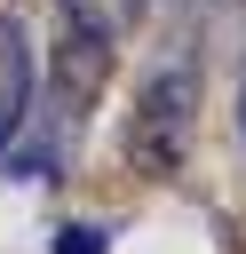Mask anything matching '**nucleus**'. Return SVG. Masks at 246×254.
Returning a JSON list of instances; mask_svg holds the SVG:
<instances>
[{
    "label": "nucleus",
    "instance_id": "1",
    "mask_svg": "<svg viewBox=\"0 0 246 254\" xmlns=\"http://www.w3.org/2000/svg\"><path fill=\"white\" fill-rule=\"evenodd\" d=\"M190 127H198V64H190V56H159V64L135 79L119 151H127L135 175H175L183 151H190Z\"/></svg>",
    "mask_w": 246,
    "mask_h": 254
},
{
    "label": "nucleus",
    "instance_id": "2",
    "mask_svg": "<svg viewBox=\"0 0 246 254\" xmlns=\"http://www.w3.org/2000/svg\"><path fill=\"white\" fill-rule=\"evenodd\" d=\"M111 64H119V40H111L103 8L95 0H63V32H56V103H63V119H79L111 87Z\"/></svg>",
    "mask_w": 246,
    "mask_h": 254
},
{
    "label": "nucleus",
    "instance_id": "3",
    "mask_svg": "<svg viewBox=\"0 0 246 254\" xmlns=\"http://www.w3.org/2000/svg\"><path fill=\"white\" fill-rule=\"evenodd\" d=\"M24 95H32V64H24V32L0 16V151L16 143V119H24Z\"/></svg>",
    "mask_w": 246,
    "mask_h": 254
},
{
    "label": "nucleus",
    "instance_id": "4",
    "mask_svg": "<svg viewBox=\"0 0 246 254\" xmlns=\"http://www.w3.org/2000/svg\"><path fill=\"white\" fill-rule=\"evenodd\" d=\"M103 246H111V238H103L95 222H63V230H56V254H103Z\"/></svg>",
    "mask_w": 246,
    "mask_h": 254
},
{
    "label": "nucleus",
    "instance_id": "5",
    "mask_svg": "<svg viewBox=\"0 0 246 254\" xmlns=\"http://www.w3.org/2000/svg\"><path fill=\"white\" fill-rule=\"evenodd\" d=\"M238 143H246V79H238Z\"/></svg>",
    "mask_w": 246,
    "mask_h": 254
}]
</instances>
